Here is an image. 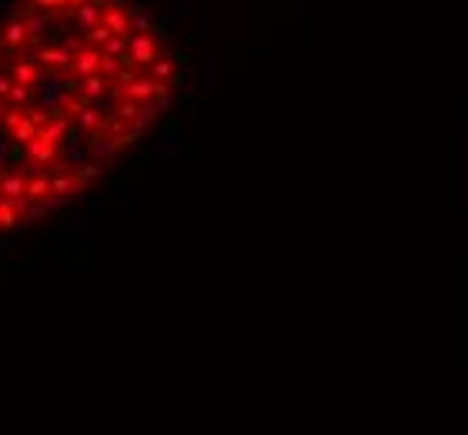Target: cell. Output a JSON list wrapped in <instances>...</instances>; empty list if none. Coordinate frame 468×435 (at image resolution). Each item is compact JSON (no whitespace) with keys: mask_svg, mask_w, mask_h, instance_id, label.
I'll list each match as a JSON object with an SVG mask.
<instances>
[{"mask_svg":"<svg viewBox=\"0 0 468 435\" xmlns=\"http://www.w3.org/2000/svg\"><path fill=\"white\" fill-rule=\"evenodd\" d=\"M0 47L11 54V57H17V54L27 47V20H24V13H11V17L0 24Z\"/></svg>","mask_w":468,"mask_h":435,"instance_id":"1","label":"cell"},{"mask_svg":"<svg viewBox=\"0 0 468 435\" xmlns=\"http://www.w3.org/2000/svg\"><path fill=\"white\" fill-rule=\"evenodd\" d=\"M101 61H104V51L101 47H94V44H80V51H74V61H71V71L67 74L74 77V81H84L90 74H101Z\"/></svg>","mask_w":468,"mask_h":435,"instance_id":"2","label":"cell"},{"mask_svg":"<svg viewBox=\"0 0 468 435\" xmlns=\"http://www.w3.org/2000/svg\"><path fill=\"white\" fill-rule=\"evenodd\" d=\"M111 88H114V81H111V77L90 74V77H84V81H74L67 90H71V94H77L80 101L97 104V101H104V97H111Z\"/></svg>","mask_w":468,"mask_h":435,"instance_id":"3","label":"cell"},{"mask_svg":"<svg viewBox=\"0 0 468 435\" xmlns=\"http://www.w3.org/2000/svg\"><path fill=\"white\" fill-rule=\"evenodd\" d=\"M34 61L40 64V71L61 74V71H71V61H74V54L67 51V47H37V51H34Z\"/></svg>","mask_w":468,"mask_h":435,"instance_id":"4","label":"cell"},{"mask_svg":"<svg viewBox=\"0 0 468 435\" xmlns=\"http://www.w3.org/2000/svg\"><path fill=\"white\" fill-rule=\"evenodd\" d=\"M57 148H61L57 141H47L44 134H37V138H30V141L24 144V154L34 161V165H54V161H57Z\"/></svg>","mask_w":468,"mask_h":435,"instance_id":"5","label":"cell"},{"mask_svg":"<svg viewBox=\"0 0 468 435\" xmlns=\"http://www.w3.org/2000/svg\"><path fill=\"white\" fill-rule=\"evenodd\" d=\"M88 151L97 157V161H114L117 154H121V148H117V141L107 134V131H97V134H88Z\"/></svg>","mask_w":468,"mask_h":435,"instance_id":"6","label":"cell"},{"mask_svg":"<svg viewBox=\"0 0 468 435\" xmlns=\"http://www.w3.org/2000/svg\"><path fill=\"white\" fill-rule=\"evenodd\" d=\"M104 7H107V0H88V4L74 7V11H71V17H74V20L84 27V30H90V27H97L104 20Z\"/></svg>","mask_w":468,"mask_h":435,"instance_id":"7","label":"cell"},{"mask_svg":"<svg viewBox=\"0 0 468 435\" xmlns=\"http://www.w3.org/2000/svg\"><path fill=\"white\" fill-rule=\"evenodd\" d=\"M0 198H4V201H27V178L24 174H17V171L4 174V178H0Z\"/></svg>","mask_w":468,"mask_h":435,"instance_id":"8","label":"cell"},{"mask_svg":"<svg viewBox=\"0 0 468 435\" xmlns=\"http://www.w3.org/2000/svg\"><path fill=\"white\" fill-rule=\"evenodd\" d=\"M40 64L37 61H17V64L11 67V77H13V84H24V88H34L40 81Z\"/></svg>","mask_w":468,"mask_h":435,"instance_id":"9","label":"cell"},{"mask_svg":"<svg viewBox=\"0 0 468 435\" xmlns=\"http://www.w3.org/2000/svg\"><path fill=\"white\" fill-rule=\"evenodd\" d=\"M71 124H74V121L64 114V111H51V117H47V124L40 128V134H44L47 141H57V144H61V138L67 134V128H71Z\"/></svg>","mask_w":468,"mask_h":435,"instance_id":"10","label":"cell"},{"mask_svg":"<svg viewBox=\"0 0 468 435\" xmlns=\"http://www.w3.org/2000/svg\"><path fill=\"white\" fill-rule=\"evenodd\" d=\"M51 198V174L27 178V201H47Z\"/></svg>","mask_w":468,"mask_h":435,"instance_id":"11","label":"cell"},{"mask_svg":"<svg viewBox=\"0 0 468 435\" xmlns=\"http://www.w3.org/2000/svg\"><path fill=\"white\" fill-rule=\"evenodd\" d=\"M20 208H24V201H4L0 198V228H13L20 218Z\"/></svg>","mask_w":468,"mask_h":435,"instance_id":"12","label":"cell"},{"mask_svg":"<svg viewBox=\"0 0 468 435\" xmlns=\"http://www.w3.org/2000/svg\"><path fill=\"white\" fill-rule=\"evenodd\" d=\"M37 134H40L37 121H34V117H30V114H27V121H24V124H20V128L13 131V141H17V144H20V148H24V144L30 141V138H37Z\"/></svg>","mask_w":468,"mask_h":435,"instance_id":"13","label":"cell"},{"mask_svg":"<svg viewBox=\"0 0 468 435\" xmlns=\"http://www.w3.org/2000/svg\"><path fill=\"white\" fill-rule=\"evenodd\" d=\"M30 97H34V88H24V84H13V90H11V107H17V111H24L27 104H30Z\"/></svg>","mask_w":468,"mask_h":435,"instance_id":"14","label":"cell"},{"mask_svg":"<svg viewBox=\"0 0 468 435\" xmlns=\"http://www.w3.org/2000/svg\"><path fill=\"white\" fill-rule=\"evenodd\" d=\"M0 121H4V128H7V131H11V134H13V131H17V128H20V124H24V121H27V114H24V111H17V107H7Z\"/></svg>","mask_w":468,"mask_h":435,"instance_id":"15","label":"cell"},{"mask_svg":"<svg viewBox=\"0 0 468 435\" xmlns=\"http://www.w3.org/2000/svg\"><path fill=\"white\" fill-rule=\"evenodd\" d=\"M30 4L47 13H67V0H30Z\"/></svg>","mask_w":468,"mask_h":435,"instance_id":"16","label":"cell"},{"mask_svg":"<svg viewBox=\"0 0 468 435\" xmlns=\"http://www.w3.org/2000/svg\"><path fill=\"white\" fill-rule=\"evenodd\" d=\"M11 90H13V77L0 71V101H7V97H11Z\"/></svg>","mask_w":468,"mask_h":435,"instance_id":"17","label":"cell"},{"mask_svg":"<svg viewBox=\"0 0 468 435\" xmlns=\"http://www.w3.org/2000/svg\"><path fill=\"white\" fill-rule=\"evenodd\" d=\"M80 4H88V0H67V13L74 11V7H80Z\"/></svg>","mask_w":468,"mask_h":435,"instance_id":"18","label":"cell"},{"mask_svg":"<svg viewBox=\"0 0 468 435\" xmlns=\"http://www.w3.org/2000/svg\"><path fill=\"white\" fill-rule=\"evenodd\" d=\"M4 111H7V107H4V101H0V117H4Z\"/></svg>","mask_w":468,"mask_h":435,"instance_id":"19","label":"cell"}]
</instances>
